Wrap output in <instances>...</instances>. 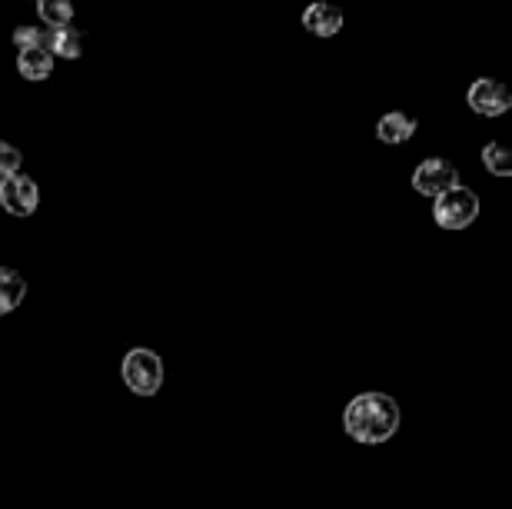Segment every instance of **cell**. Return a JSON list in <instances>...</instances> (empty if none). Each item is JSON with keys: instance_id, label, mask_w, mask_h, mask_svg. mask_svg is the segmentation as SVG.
Returning a JSON list of instances; mask_svg holds the SVG:
<instances>
[{"instance_id": "1", "label": "cell", "mask_w": 512, "mask_h": 509, "mask_svg": "<svg viewBox=\"0 0 512 509\" xmlns=\"http://www.w3.org/2000/svg\"><path fill=\"white\" fill-rule=\"evenodd\" d=\"M343 430L350 440L363 446H380L393 440L399 430V403L380 390L353 396L343 410Z\"/></svg>"}, {"instance_id": "2", "label": "cell", "mask_w": 512, "mask_h": 509, "mask_svg": "<svg viewBox=\"0 0 512 509\" xmlns=\"http://www.w3.org/2000/svg\"><path fill=\"white\" fill-rule=\"evenodd\" d=\"M476 217H479V193L463 187V183H456V187H449L446 193L433 197L436 227H443L449 233H459V230H466Z\"/></svg>"}, {"instance_id": "3", "label": "cell", "mask_w": 512, "mask_h": 509, "mask_svg": "<svg viewBox=\"0 0 512 509\" xmlns=\"http://www.w3.org/2000/svg\"><path fill=\"white\" fill-rule=\"evenodd\" d=\"M124 383L137 396H157L163 386V360L160 353L137 346L124 356Z\"/></svg>"}, {"instance_id": "4", "label": "cell", "mask_w": 512, "mask_h": 509, "mask_svg": "<svg viewBox=\"0 0 512 509\" xmlns=\"http://www.w3.org/2000/svg\"><path fill=\"white\" fill-rule=\"evenodd\" d=\"M40 207V187L27 173H10L0 180V210L10 217H34Z\"/></svg>"}, {"instance_id": "5", "label": "cell", "mask_w": 512, "mask_h": 509, "mask_svg": "<svg viewBox=\"0 0 512 509\" xmlns=\"http://www.w3.org/2000/svg\"><path fill=\"white\" fill-rule=\"evenodd\" d=\"M466 104L479 117H503L512 107V90L496 77H479L466 90Z\"/></svg>"}, {"instance_id": "6", "label": "cell", "mask_w": 512, "mask_h": 509, "mask_svg": "<svg viewBox=\"0 0 512 509\" xmlns=\"http://www.w3.org/2000/svg\"><path fill=\"white\" fill-rule=\"evenodd\" d=\"M456 183H459V167L446 157H429L413 170V190L429 200L446 193L449 187H456Z\"/></svg>"}, {"instance_id": "7", "label": "cell", "mask_w": 512, "mask_h": 509, "mask_svg": "<svg viewBox=\"0 0 512 509\" xmlns=\"http://www.w3.org/2000/svg\"><path fill=\"white\" fill-rule=\"evenodd\" d=\"M343 24H346L343 7L330 4V0H313V4L303 10V30L320 40L336 37L343 30Z\"/></svg>"}, {"instance_id": "8", "label": "cell", "mask_w": 512, "mask_h": 509, "mask_svg": "<svg viewBox=\"0 0 512 509\" xmlns=\"http://www.w3.org/2000/svg\"><path fill=\"white\" fill-rule=\"evenodd\" d=\"M416 127L419 120L413 114H403V110H389L380 120H376V140L380 144H389V147H399L406 144V140L416 137Z\"/></svg>"}, {"instance_id": "9", "label": "cell", "mask_w": 512, "mask_h": 509, "mask_svg": "<svg viewBox=\"0 0 512 509\" xmlns=\"http://www.w3.org/2000/svg\"><path fill=\"white\" fill-rule=\"evenodd\" d=\"M47 50L54 54V60H80L87 50V30L77 27V24H67V27H57L50 30L47 37Z\"/></svg>"}, {"instance_id": "10", "label": "cell", "mask_w": 512, "mask_h": 509, "mask_svg": "<svg viewBox=\"0 0 512 509\" xmlns=\"http://www.w3.org/2000/svg\"><path fill=\"white\" fill-rule=\"evenodd\" d=\"M57 60L47 47H30V50H17V74L30 80V84H44L54 74Z\"/></svg>"}, {"instance_id": "11", "label": "cell", "mask_w": 512, "mask_h": 509, "mask_svg": "<svg viewBox=\"0 0 512 509\" xmlns=\"http://www.w3.org/2000/svg\"><path fill=\"white\" fill-rule=\"evenodd\" d=\"M27 297V283L20 277L17 270L10 267H0V317H7V313H14L20 303Z\"/></svg>"}, {"instance_id": "12", "label": "cell", "mask_w": 512, "mask_h": 509, "mask_svg": "<svg viewBox=\"0 0 512 509\" xmlns=\"http://www.w3.org/2000/svg\"><path fill=\"white\" fill-rule=\"evenodd\" d=\"M34 7H37V24H44L47 30L74 24V17H77L74 0H37Z\"/></svg>"}, {"instance_id": "13", "label": "cell", "mask_w": 512, "mask_h": 509, "mask_svg": "<svg viewBox=\"0 0 512 509\" xmlns=\"http://www.w3.org/2000/svg\"><path fill=\"white\" fill-rule=\"evenodd\" d=\"M47 37L50 30L44 24H37V20H27V24H17L10 30V44L17 50H30V47H47Z\"/></svg>"}, {"instance_id": "14", "label": "cell", "mask_w": 512, "mask_h": 509, "mask_svg": "<svg viewBox=\"0 0 512 509\" xmlns=\"http://www.w3.org/2000/svg\"><path fill=\"white\" fill-rule=\"evenodd\" d=\"M483 167L493 173V177H509L512 173V150L499 144V140H489V144L483 147Z\"/></svg>"}, {"instance_id": "15", "label": "cell", "mask_w": 512, "mask_h": 509, "mask_svg": "<svg viewBox=\"0 0 512 509\" xmlns=\"http://www.w3.org/2000/svg\"><path fill=\"white\" fill-rule=\"evenodd\" d=\"M24 167V154H20L17 144H10V140H0V180L10 177V173H20Z\"/></svg>"}, {"instance_id": "16", "label": "cell", "mask_w": 512, "mask_h": 509, "mask_svg": "<svg viewBox=\"0 0 512 509\" xmlns=\"http://www.w3.org/2000/svg\"><path fill=\"white\" fill-rule=\"evenodd\" d=\"M30 4H37V0H30Z\"/></svg>"}]
</instances>
